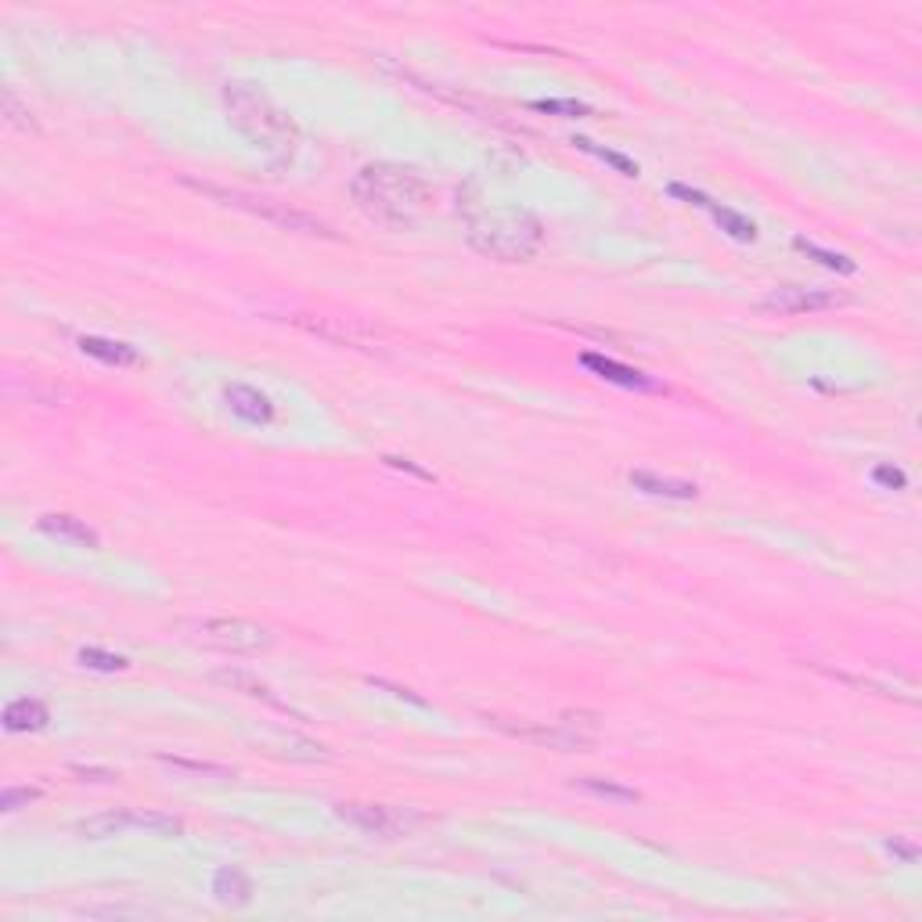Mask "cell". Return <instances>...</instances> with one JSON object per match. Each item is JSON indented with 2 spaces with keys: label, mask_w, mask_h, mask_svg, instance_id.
<instances>
[{
  "label": "cell",
  "mask_w": 922,
  "mask_h": 922,
  "mask_svg": "<svg viewBox=\"0 0 922 922\" xmlns=\"http://www.w3.org/2000/svg\"><path fill=\"white\" fill-rule=\"evenodd\" d=\"M350 195L364 217L382 227H411L425 217L433 191L422 173L397 163H371L357 170Z\"/></svg>",
  "instance_id": "cell-1"
},
{
  "label": "cell",
  "mask_w": 922,
  "mask_h": 922,
  "mask_svg": "<svg viewBox=\"0 0 922 922\" xmlns=\"http://www.w3.org/2000/svg\"><path fill=\"white\" fill-rule=\"evenodd\" d=\"M224 109L231 127L274 163H289L299 148V130L253 83H224Z\"/></svg>",
  "instance_id": "cell-2"
},
{
  "label": "cell",
  "mask_w": 922,
  "mask_h": 922,
  "mask_svg": "<svg viewBox=\"0 0 922 922\" xmlns=\"http://www.w3.org/2000/svg\"><path fill=\"white\" fill-rule=\"evenodd\" d=\"M469 245L501 263H526L544 245L541 220L523 206L469 209Z\"/></svg>",
  "instance_id": "cell-3"
},
{
  "label": "cell",
  "mask_w": 922,
  "mask_h": 922,
  "mask_svg": "<svg viewBox=\"0 0 922 922\" xmlns=\"http://www.w3.org/2000/svg\"><path fill=\"white\" fill-rule=\"evenodd\" d=\"M191 634H195V642L206 645V649L235 652V656H242V652H263V649H271V642H274L267 627L253 624V620H242V616L202 620V624L191 627Z\"/></svg>",
  "instance_id": "cell-4"
},
{
  "label": "cell",
  "mask_w": 922,
  "mask_h": 922,
  "mask_svg": "<svg viewBox=\"0 0 922 922\" xmlns=\"http://www.w3.org/2000/svg\"><path fill=\"white\" fill-rule=\"evenodd\" d=\"M850 296L836 289H807V285H782V289L768 292L760 299L757 307L764 314H814V310H832V307H847Z\"/></svg>",
  "instance_id": "cell-5"
},
{
  "label": "cell",
  "mask_w": 922,
  "mask_h": 922,
  "mask_svg": "<svg viewBox=\"0 0 922 922\" xmlns=\"http://www.w3.org/2000/svg\"><path fill=\"white\" fill-rule=\"evenodd\" d=\"M339 818L350 822L353 829L368 832V836H386V840L404 836L411 825L422 822L418 814L397 811V807H386V804H339Z\"/></svg>",
  "instance_id": "cell-6"
},
{
  "label": "cell",
  "mask_w": 922,
  "mask_h": 922,
  "mask_svg": "<svg viewBox=\"0 0 922 922\" xmlns=\"http://www.w3.org/2000/svg\"><path fill=\"white\" fill-rule=\"evenodd\" d=\"M195 191H206V195H213V199H235V206H245L253 209L256 217H267L274 220V224L289 227V231H303V235H325V227L317 224V220H310L307 213H296V209H281L278 202L271 199H253V195H238V191H224V188H213V184H199V181H188Z\"/></svg>",
  "instance_id": "cell-7"
},
{
  "label": "cell",
  "mask_w": 922,
  "mask_h": 922,
  "mask_svg": "<svg viewBox=\"0 0 922 922\" xmlns=\"http://www.w3.org/2000/svg\"><path fill=\"white\" fill-rule=\"evenodd\" d=\"M580 364L588 371H595L598 379L613 382V386H624V389H638V393H656L660 389V382L649 379L645 371L638 368H627V364L613 361V357H606V353H595V350H584L580 353Z\"/></svg>",
  "instance_id": "cell-8"
},
{
  "label": "cell",
  "mask_w": 922,
  "mask_h": 922,
  "mask_svg": "<svg viewBox=\"0 0 922 922\" xmlns=\"http://www.w3.org/2000/svg\"><path fill=\"white\" fill-rule=\"evenodd\" d=\"M224 404H227L231 415L242 418V422H249V425H271L274 422L271 397L256 386H245V382H231V386L224 389Z\"/></svg>",
  "instance_id": "cell-9"
},
{
  "label": "cell",
  "mask_w": 922,
  "mask_h": 922,
  "mask_svg": "<svg viewBox=\"0 0 922 922\" xmlns=\"http://www.w3.org/2000/svg\"><path fill=\"white\" fill-rule=\"evenodd\" d=\"M627 480H631L634 490H642V494H649V498H670V501H692V498H699L696 483L670 480V476H656V472H645V469H634Z\"/></svg>",
  "instance_id": "cell-10"
},
{
  "label": "cell",
  "mask_w": 922,
  "mask_h": 922,
  "mask_svg": "<svg viewBox=\"0 0 922 922\" xmlns=\"http://www.w3.org/2000/svg\"><path fill=\"white\" fill-rule=\"evenodd\" d=\"M37 526L44 530V534L62 537V541H73V544H83V548H98L101 544L91 526L83 523V519H76V516H65V512H47V516L37 519Z\"/></svg>",
  "instance_id": "cell-11"
},
{
  "label": "cell",
  "mask_w": 922,
  "mask_h": 922,
  "mask_svg": "<svg viewBox=\"0 0 922 922\" xmlns=\"http://www.w3.org/2000/svg\"><path fill=\"white\" fill-rule=\"evenodd\" d=\"M76 346H80V353H87V357H94V361H101V364H112V368H130V364L141 361V357H137V350L130 343L101 339V335H83Z\"/></svg>",
  "instance_id": "cell-12"
},
{
  "label": "cell",
  "mask_w": 922,
  "mask_h": 922,
  "mask_svg": "<svg viewBox=\"0 0 922 922\" xmlns=\"http://www.w3.org/2000/svg\"><path fill=\"white\" fill-rule=\"evenodd\" d=\"M51 714L40 699H15L4 706V728L8 732H44Z\"/></svg>",
  "instance_id": "cell-13"
},
{
  "label": "cell",
  "mask_w": 922,
  "mask_h": 922,
  "mask_svg": "<svg viewBox=\"0 0 922 922\" xmlns=\"http://www.w3.org/2000/svg\"><path fill=\"white\" fill-rule=\"evenodd\" d=\"M213 897L227 908H242V904L253 901V883H249L242 868H220L213 876Z\"/></svg>",
  "instance_id": "cell-14"
},
{
  "label": "cell",
  "mask_w": 922,
  "mask_h": 922,
  "mask_svg": "<svg viewBox=\"0 0 922 922\" xmlns=\"http://www.w3.org/2000/svg\"><path fill=\"white\" fill-rule=\"evenodd\" d=\"M703 209L717 220V227H721L728 238H735V242H757V224H753V220H746L742 213L721 206V202H714L710 195H706V206Z\"/></svg>",
  "instance_id": "cell-15"
},
{
  "label": "cell",
  "mask_w": 922,
  "mask_h": 922,
  "mask_svg": "<svg viewBox=\"0 0 922 922\" xmlns=\"http://www.w3.org/2000/svg\"><path fill=\"white\" fill-rule=\"evenodd\" d=\"M217 681H220V685H227V688H238V692H245V696L263 699V703H267V706H278V710H289V706H285L278 696H274L271 688L263 685V681H256L253 674H245V670H217Z\"/></svg>",
  "instance_id": "cell-16"
},
{
  "label": "cell",
  "mask_w": 922,
  "mask_h": 922,
  "mask_svg": "<svg viewBox=\"0 0 922 922\" xmlns=\"http://www.w3.org/2000/svg\"><path fill=\"white\" fill-rule=\"evenodd\" d=\"M793 245H796V249H800L804 256H811V260H818L822 267H829V271H836V274H854V271H858V263L850 260V256L832 253V249H822V245L811 242V238H804V235H796Z\"/></svg>",
  "instance_id": "cell-17"
},
{
  "label": "cell",
  "mask_w": 922,
  "mask_h": 922,
  "mask_svg": "<svg viewBox=\"0 0 922 922\" xmlns=\"http://www.w3.org/2000/svg\"><path fill=\"white\" fill-rule=\"evenodd\" d=\"M577 789L598 796V800H609V804H638V793L631 786H620V782H609V778H580Z\"/></svg>",
  "instance_id": "cell-18"
},
{
  "label": "cell",
  "mask_w": 922,
  "mask_h": 922,
  "mask_svg": "<svg viewBox=\"0 0 922 922\" xmlns=\"http://www.w3.org/2000/svg\"><path fill=\"white\" fill-rule=\"evenodd\" d=\"M573 145H577L580 152L595 155L598 163L613 166V170H616V173H624V177H638V163H634V159H627V155L613 152V148H602V145H595L591 137H573Z\"/></svg>",
  "instance_id": "cell-19"
},
{
  "label": "cell",
  "mask_w": 922,
  "mask_h": 922,
  "mask_svg": "<svg viewBox=\"0 0 922 922\" xmlns=\"http://www.w3.org/2000/svg\"><path fill=\"white\" fill-rule=\"evenodd\" d=\"M76 660L83 663L87 670H101V674H116V670H127L130 660L127 656H116V652H105V649H80V656Z\"/></svg>",
  "instance_id": "cell-20"
},
{
  "label": "cell",
  "mask_w": 922,
  "mask_h": 922,
  "mask_svg": "<svg viewBox=\"0 0 922 922\" xmlns=\"http://www.w3.org/2000/svg\"><path fill=\"white\" fill-rule=\"evenodd\" d=\"M163 764L177 771H191V775H213V778H231L235 771L224 768V764H206V760H184V757H159Z\"/></svg>",
  "instance_id": "cell-21"
},
{
  "label": "cell",
  "mask_w": 922,
  "mask_h": 922,
  "mask_svg": "<svg viewBox=\"0 0 922 922\" xmlns=\"http://www.w3.org/2000/svg\"><path fill=\"white\" fill-rule=\"evenodd\" d=\"M33 800H40V789H33V786H11V789H4V793H0V811L15 814V811H22V807L33 804Z\"/></svg>",
  "instance_id": "cell-22"
},
{
  "label": "cell",
  "mask_w": 922,
  "mask_h": 922,
  "mask_svg": "<svg viewBox=\"0 0 922 922\" xmlns=\"http://www.w3.org/2000/svg\"><path fill=\"white\" fill-rule=\"evenodd\" d=\"M534 109L537 112H548V116H566V119H573V116H588V105L584 101H559V98H541V101H534Z\"/></svg>",
  "instance_id": "cell-23"
},
{
  "label": "cell",
  "mask_w": 922,
  "mask_h": 922,
  "mask_svg": "<svg viewBox=\"0 0 922 922\" xmlns=\"http://www.w3.org/2000/svg\"><path fill=\"white\" fill-rule=\"evenodd\" d=\"M872 480H876L879 487H886V490H904V487H908V476H904L901 469H894V465H876V469H872Z\"/></svg>",
  "instance_id": "cell-24"
},
{
  "label": "cell",
  "mask_w": 922,
  "mask_h": 922,
  "mask_svg": "<svg viewBox=\"0 0 922 922\" xmlns=\"http://www.w3.org/2000/svg\"><path fill=\"white\" fill-rule=\"evenodd\" d=\"M4 116H8V123L11 127H22V130H37V123H29V119H22V116H29V112H22L19 109V98L11 91H4Z\"/></svg>",
  "instance_id": "cell-25"
},
{
  "label": "cell",
  "mask_w": 922,
  "mask_h": 922,
  "mask_svg": "<svg viewBox=\"0 0 922 922\" xmlns=\"http://www.w3.org/2000/svg\"><path fill=\"white\" fill-rule=\"evenodd\" d=\"M389 465V469H400V472H411V476H418V480H425V483H433V472H425V469H418L415 461H407V458H393V454H386L382 458Z\"/></svg>",
  "instance_id": "cell-26"
},
{
  "label": "cell",
  "mask_w": 922,
  "mask_h": 922,
  "mask_svg": "<svg viewBox=\"0 0 922 922\" xmlns=\"http://www.w3.org/2000/svg\"><path fill=\"white\" fill-rule=\"evenodd\" d=\"M886 850H890V854H897V858H904V861H915V858H919V847H915L912 840H901V836H894V840H886Z\"/></svg>",
  "instance_id": "cell-27"
},
{
  "label": "cell",
  "mask_w": 922,
  "mask_h": 922,
  "mask_svg": "<svg viewBox=\"0 0 922 922\" xmlns=\"http://www.w3.org/2000/svg\"><path fill=\"white\" fill-rule=\"evenodd\" d=\"M371 685H379V688H389V692H393V696L407 699V703H415V706H429V703H425L422 696H415V692H411V688H397V685H389V681H371Z\"/></svg>",
  "instance_id": "cell-28"
}]
</instances>
